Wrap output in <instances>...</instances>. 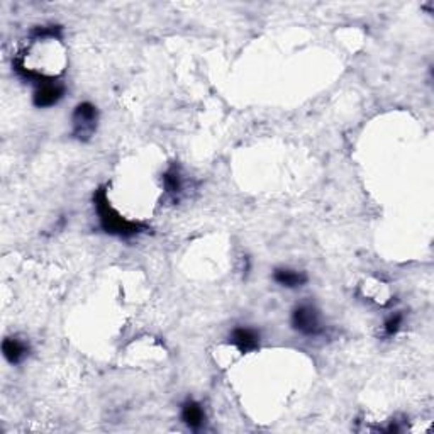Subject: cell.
Returning <instances> with one entry per match:
<instances>
[{
    "label": "cell",
    "mask_w": 434,
    "mask_h": 434,
    "mask_svg": "<svg viewBox=\"0 0 434 434\" xmlns=\"http://www.w3.org/2000/svg\"><path fill=\"white\" fill-rule=\"evenodd\" d=\"M93 206H96L97 216H99V224L104 229V232H107L110 236L117 237H134L139 232L146 231L148 226L143 223H136V221H129L126 217H122L119 212L110 206L107 199V190L104 187L96 190L93 194Z\"/></svg>",
    "instance_id": "obj_1"
},
{
    "label": "cell",
    "mask_w": 434,
    "mask_h": 434,
    "mask_svg": "<svg viewBox=\"0 0 434 434\" xmlns=\"http://www.w3.org/2000/svg\"><path fill=\"white\" fill-rule=\"evenodd\" d=\"M99 110L90 102H81L72 114V136L79 141H88L97 129Z\"/></svg>",
    "instance_id": "obj_2"
},
{
    "label": "cell",
    "mask_w": 434,
    "mask_h": 434,
    "mask_svg": "<svg viewBox=\"0 0 434 434\" xmlns=\"http://www.w3.org/2000/svg\"><path fill=\"white\" fill-rule=\"evenodd\" d=\"M292 327L304 336H319L324 329L321 322V314L310 304H301L294 309Z\"/></svg>",
    "instance_id": "obj_3"
},
{
    "label": "cell",
    "mask_w": 434,
    "mask_h": 434,
    "mask_svg": "<svg viewBox=\"0 0 434 434\" xmlns=\"http://www.w3.org/2000/svg\"><path fill=\"white\" fill-rule=\"evenodd\" d=\"M65 92H67V88H65L63 84L55 80L48 81V84L39 85L38 90H36L34 96H32V104L38 109L53 107V105H56L63 99Z\"/></svg>",
    "instance_id": "obj_4"
},
{
    "label": "cell",
    "mask_w": 434,
    "mask_h": 434,
    "mask_svg": "<svg viewBox=\"0 0 434 434\" xmlns=\"http://www.w3.org/2000/svg\"><path fill=\"white\" fill-rule=\"evenodd\" d=\"M229 343L235 345L241 353H251L260 346V333L251 327H235L229 334Z\"/></svg>",
    "instance_id": "obj_5"
},
{
    "label": "cell",
    "mask_w": 434,
    "mask_h": 434,
    "mask_svg": "<svg viewBox=\"0 0 434 434\" xmlns=\"http://www.w3.org/2000/svg\"><path fill=\"white\" fill-rule=\"evenodd\" d=\"M2 353L11 365H19L29 355V345L24 339H19L18 336H11L2 341Z\"/></svg>",
    "instance_id": "obj_6"
},
{
    "label": "cell",
    "mask_w": 434,
    "mask_h": 434,
    "mask_svg": "<svg viewBox=\"0 0 434 434\" xmlns=\"http://www.w3.org/2000/svg\"><path fill=\"white\" fill-rule=\"evenodd\" d=\"M180 416H182L183 423L190 429H194V431H199V429L206 424V412H204V407L197 400H185V402L182 404Z\"/></svg>",
    "instance_id": "obj_7"
},
{
    "label": "cell",
    "mask_w": 434,
    "mask_h": 434,
    "mask_svg": "<svg viewBox=\"0 0 434 434\" xmlns=\"http://www.w3.org/2000/svg\"><path fill=\"white\" fill-rule=\"evenodd\" d=\"M272 277L273 282H277L280 287H285V289H298V287H304L309 280L305 272L292 268H277Z\"/></svg>",
    "instance_id": "obj_8"
},
{
    "label": "cell",
    "mask_w": 434,
    "mask_h": 434,
    "mask_svg": "<svg viewBox=\"0 0 434 434\" xmlns=\"http://www.w3.org/2000/svg\"><path fill=\"white\" fill-rule=\"evenodd\" d=\"M163 188H165L166 195H170L173 200H178L180 195H182L183 187H185V182H183L182 173L177 166H171L163 173L162 177Z\"/></svg>",
    "instance_id": "obj_9"
},
{
    "label": "cell",
    "mask_w": 434,
    "mask_h": 434,
    "mask_svg": "<svg viewBox=\"0 0 434 434\" xmlns=\"http://www.w3.org/2000/svg\"><path fill=\"white\" fill-rule=\"evenodd\" d=\"M402 321H404V316L400 313L397 314H392L390 317L385 321L383 324V333L385 336H388V338H392V336H395L397 333H399V329L402 327Z\"/></svg>",
    "instance_id": "obj_10"
}]
</instances>
